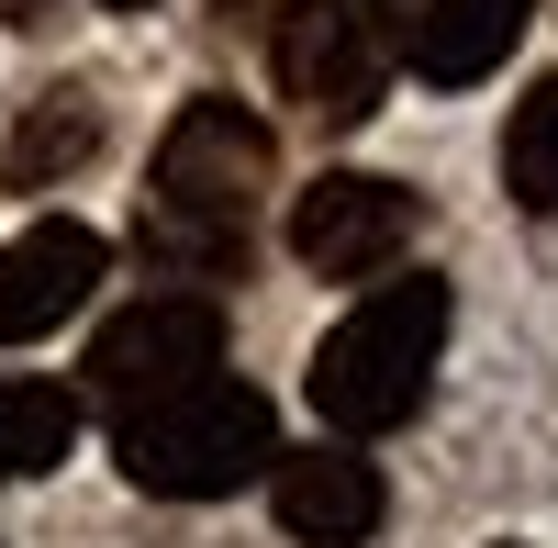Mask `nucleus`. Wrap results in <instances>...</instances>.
Segmentation results:
<instances>
[{
	"mask_svg": "<svg viewBox=\"0 0 558 548\" xmlns=\"http://www.w3.org/2000/svg\"><path fill=\"white\" fill-rule=\"evenodd\" d=\"M279 191V146L246 102H179V123L157 134V168H146V258L179 269V281H223L246 258L257 213Z\"/></svg>",
	"mask_w": 558,
	"mask_h": 548,
	"instance_id": "1",
	"label": "nucleus"
},
{
	"mask_svg": "<svg viewBox=\"0 0 558 548\" xmlns=\"http://www.w3.org/2000/svg\"><path fill=\"white\" fill-rule=\"evenodd\" d=\"M447 358V281L425 269H391L347 302V325L313 347V415L336 437H391L402 415H425Z\"/></svg>",
	"mask_w": 558,
	"mask_h": 548,
	"instance_id": "2",
	"label": "nucleus"
},
{
	"mask_svg": "<svg viewBox=\"0 0 558 548\" xmlns=\"http://www.w3.org/2000/svg\"><path fill=\"white\" fill-rule=\"evenodd\" d=\"M112 460H123L134 492H157V504H223V492L268 481L279 415H268V392L202 370V381H179L157 403H123L112 415Z\"/></svg>",
	"mask_w": 558,
	"mask_h": 548,
	"instance_id": "3",
	"label": "nucleus"
},
{
	"mask_svg": "<svg viewBox=\"0 0 558 548\" xmlns=\"http://www.w3.org/2000/svg\"><path fill=\"white\" fill-rule=\"evenodd\" d=\"M413 12H425V0H291V12H279V45H268L279 102L302 123H324V134L368 123L380 90L402 79V57H413Z\"/></svg>",
	"mask_w": 558,
	"mask_h": 548,
	"instance_id": "4",
	"label": "nucleus"
},
{
	"mask_svg": "<svg viewBox=\"0 0 558 548\" xmlns=\"http://www.w3.org/2000/svg\"><path fill=\"white\" fill-rule=\"evenodd\" d=\"M223 370V302L213 291H134L101 336H89V403L123 415V403H157L179 381Z\"/></svg>",
	"mask_w": 558,
	"mask_h": 548,
	"instance_id": "5",
	"label": "nucleus"
},
{
	"mask_svg": "<svg viewBox=\"0 0 558 548\" xmlns=\"http://www.w3.org/2000/svg\"><path fill=\"white\" fill-rule=\"evenodd\" d=\"M425 236V202L402 179H368V168H324L313 191L291 202V258L313 281H391Z\"/></svg>",
	"mask_w": 558,
	"mask_h": 548,
	"instance_id": "6",
	"label": "nucleus"
},
{
	"mask_svg": "<svg viewBox=\"0 0 558 548\" xmlns=\"http://www.w3.org/2000/svg\"><path fill=\"white\" fill-rule=\"evenodd\" d=\"M112 281V247L89 236V224H68V213H45V224H23L12 247H0V347H34V336H57L68 313Z\"/></svg>",
	"mask_w": 558,
	"mask_h": 548,
	"instance_id": "7",
	"label": "nucleus"
},
{
	"mask_svg": "<svg viewBox=\"0 0 558 548\" xmlns=\"http://www.w3.org/2000/svg\"><path fill=\"white\" fill-rule=\"evenodd\" d=\"M268 515L291 526L302 548H368L380 515H391V492H380V470L336 437V448H291V460H268Z\"/></svg>",
	"mask_w": 558,
	"mask_h": 548,
	"instance_id": "8",
	"label": "nucleus"
},
{
	"mask_svg": "<svg viewBox=\"0 0 558 548\" xmlns=\"http://www.w3.org/2000/svg\"><path fill=\"white\" fill-rule=\"evenodd\" d=\"M525 23H536V0H425L402 68L425 79V90H470V79H492L502 57H514Z\"/></svg>",
	"mask_w": 558,
	"mask_h": 548,
	"instance_id": "9",
	"label": "nucleus"
},
{
	"mask_svg": "<svg viewBox=\"0 0 558 548\" xmlns=\"http://www.w3.org/2000/svg\"><path fill=\"white\" fill-rule=\"evenodd\" d=\"M78 448V392L34 381V370H0V481H45Z\"/></svg>",
	"mask_w": 558,
	"mask_h": 548,
	"instance_id": "10",
	"label": "nucleus"
},
{
	"mask_svg": "<svg viewBox=\"0 0 558 548\" xmlns=\"http://www.w3.org/2000/svg\"><path fill=\"white\" fill-rule=\"evenodd\" d=\"M89 146H101V102L89 90H45L23 112V134H12V157H0V179L12 191H57L68 168H89Z\"/></svg>",
	"mask_w": 558,
	"mask_h": 548,
	"instance_id": "11",
	"label": "nucleus"
},
{
	"mask_svg": "<svg viewBox=\"0 0 558 548\" xmlns=\"http://www.w3.org/2000/svg\"><path fill=\"white\" fill-rule=\"evenodd\" d=\"M502 191L525 213H558V79H536L502 123Z\"/></svg>",
	"mask_w": 558,
	"mask_h": 548,
	"instance_id": "12",
	"label": "nucleus"
},
{
	"mask_svg": "<svg viewBox=\"0 0 558 548\" xmlns=\"http://www.w3.org/2000/svg\"><path fill=\"white\" fill-rule=\"evenodd\" d=\"M101 12H146V0H101Z\"/></svg>",
	"mask_w": 558,
	"mask_h": 548,
	"instance_id": "13",
	"label": "nucleus"
}]
</instances>
